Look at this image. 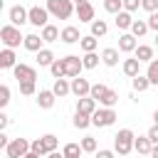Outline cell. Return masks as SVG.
Listing matches in <instances>:
<instances>
[{"mask_svg":"<svg viewBox=\"0 0 158 158\" xmlns=\"http://www.w3.org/2000/svg\"><path fill=\"white\" fill-rule=\"evenodd\" d=\"M64 158H67V156H64ZM72 158H81V156H72Z\"/></svg>","mask_w":158,"mask_h":158,"instance_id":"11a10c76","label":"cell"},{"mask_svg":"<svg viewBox=\"0 0 158 158\" xmlns=\"http://www.w3.org/2000/svg\"><path fill=\"white\" fill-rule=\"evenodd\" d=\"M116 118H118V116H116L114 109H96L94 116H91V123L99 126V128H106V126H111Z\"/></svg>","mask_w":158,"mask_h":158,"instance_id":"5b68a950","label":"cell"},{"mask_svg":"<svg viewBox=\"0 0 158 158\" xmlns=\"http://www.w3.org/2000/svg\"><path fill=\"white\" fill-rule=\"evenodd\" d=\"M106 91H109V86H104V84H91V94H89V96H91L94 101H101Z\"/></svg>","mask_w":158,"mask_h":158,"instance_id":"e575fe53","label":"cell"},{"mask_svg":"<svg viewBox=\"0 0 158 158\" xmlns=\"http://www.w3.org/2000/svg\"><path fill=\"white\" fill-rule=\"evenodd\" d=\"M104 10L111 15H118L123 10V0H104Z\"/></svg>","mask_w":158,"mask_h":158,"instance_id":"d6a6232c","label":"cell"},{"mask_svg":"<svg viewBox=\"0 0 158 158\" xmlns=\"http://www.w3.org/2000/svg\"><path fill=\"white\" fill-rule=\"evenodd\" d=\"M146 136H148V138H151V143L156 146V143H158V123H153V126L148 128V133H146Z\"/></svg>","mask_w":158,"mask_h":158,"instance_id":"f6af8a7d","label":"cell"},{"mask_svg":"<svg viewBox=\"0 0 158 158\" xmlns=\"http://www.w3.org/2000/svg\"><path fill=\"white\" fill-rule=\"evenodd\" d=\"M96 158H116V153H114V151H106V148H104V151H96Z\"/></svg>","mask_w":158,"mask_h":158,"instance_id":"7dc6e473","label":"cell"},{"mask_svg":"<svg viewBox=\"0 0 158 158\" xmlns=\"http://www.w3.org/2000/svg\"><path fill=\"white\" fill-rule=\"evenodd\" d=\"M15 59H17V57H15V49L5 47V49L0 52V67H2V69H15V67H17Z\"/></svg>","mask_w":158,"mask_h":158,"instance_id":"4fadbf2b","label":"cell"},{"mask_svg":"<svg viewBox=\"0 0 158 158\" xmlns=\"http://www.w3.org/2000/svg\"><path fill=\"white\" fill-rule=\"evenodd\" d=\"M72 94H74L77 99L89 96V94H91V84H89V79H81V77L72 79Z\"/></svg>","mask_w":158,"mask_h":158,"instance_id":"30bf717a","label":"cell"},{"mask_svg":"<svg viewBox=\"0 0 158 158\" xmlns=\"http://www.w3.org/2000/svg\"><path fill=\"white\" fill-rule=\"evenodd\" d=\"M151 158H158V143L153 146V151H151Z\"/></svg>","mask_w":158,"mask_h":158,"instance_id":"f907efd6","label":"cell"},{"mask_svg":"<svg viewBox=\"0 0 158 158\" xmlns=\"http://www.w3.org/2000/svg\"><path fill=\"white\" fill-rule=\"evenodd\" d=\"M57 143H59V141H57V136H54V133H47V136H42V146H44L47 156L57 151Z\"/></svg>","mask_w":158,"mask_h":158,"instance_id":"f546056e","label":"cell"},{"mask_svg":"<svg viewBox=\"0 0 158 158\" xmlns=\"http://www.w3.org/2000/svg\"><path fill=\"white\" fill-rule=\"evenodd\" d=\"M133 141H136L133 131H131V128H121V131L114 136V151H116L118 156H128V153L133 151Z\"/></svg>","mask_w":158,"mask_h":158,"instance_id":"6da1fadb","label":"cell"},{"mask_svg":"<svg viewBox=\"0 0 158 158\" xmlns=\"http://www.w3.org/2000/svg\"><path fill=\"white\" fill-rule=\"evenodd\" d=\"M7 104H10V89L2 84L0 86V106H7Z\"/></svg>","mask_w":158,"mask_h":158,"instance_id":"7bdbcfd3","label":"cell"},{"mask_svg":"<svg viewBox=\"0 0 158 158\" xmlns=\"http://www.w3.org/2000/svg\"><path fill=\"white\" fill-rule=\"evenodd\" d=\"M133 148H136L141 156H151V151H153V143H151V138H148V136H138V138L133 141Z\"/></svg>","mask_w":158,"mask_h":158,"instance_id":"d6986e66","label":"cell"},{"mask_svg":"<svg viewBox=\"0 0 158 158\" xmlns=\"http://www.w3.org/2000/svg\"><path fill=\"white\" fill-rule=\"evenodd\" d=\"M141 7V0H123V10L126 12H133V10H138Z\"/></svg>","mask_w":158,"mask_h":158,"instance_id":"ee69618b","label":"cell"},{"mask_svg":"<svg viewBox=\"0 0 158 158\" xmlns=\"http://www.w3.org/2000/svg\"><path fill=\"white\" fill-rule=\"evenodd\" d=\"M77 15H79V22H94V5L86 0V2H79L77 5Z\"/></svg>","mask_w":158,"mask_h":158,"instance_id":"8fae6325","label":"cell"},{"mask_svg":"<svg viewBox=\"0 0 158 158\" xmlns=\"http://www.w3.org/2000/svg\"><path fill=\"white\" fill-rule=\"evenodd\" d=\"M52 91H54V94H57V96L62 99V96H67V94L72 91V81H67V79L62 77V79H57V81H54V86H52Z\"/></svg>","mask_w":158,"mask_h":158,"instance_id":"603a6c76","label":"cell"},{"mask_svg":"<svg viewBox=\"0 0 158 158\" xmlns=\"http://www.w3.org/2000/svg\"><path fill=\"white\" fill-rule=\"evenodd\" d=\"M20 94L22 96H32L35 94V81H20Z\"/></svg>","mask_w":158,"mask_h":158,"instance_id":"60d3db41","label":"cell"},{"mask_svg":"<svg viewBox=\"0 0 158 158\" xmlns=\"http://www.w3.org/2000/svg\"><path fill=\"white\" fill-rule=\"evenodd\" d=\"M106 32H109V25H106L104 20H94V22H91V35H94V37H104Z\"/></svg>","mask_w":158,"mask_h":158,"instance_id":"4dcf8cb0","label":"cell"},{"mask_svg":"<svg viewBox=\"0 0 158 158\" xmlns=\"http://www.w3.org/2000/svg\"><path fill=\"white\" fill-rule=\"evenodd\" d=\"M133 57H136L138 62H153V59H156V57H153V47H148V44H138L136 52H133Z\"/></svg>","mask_w":158,"mask_h":158,"instance_id":"ffe728a7","label":"cell"},{"mask_svg":"<svg viewBox=\"0 0 158 158\" xmlns=\"http://www.w3.org/2000/svg\"><path fill=\"white\" fill-rule=\"evenodd\" d=\"M62 153H64L67 158H72V156H81V146H79V143H67Z\"/></svg>","mask_w":158,"mask_h":158,"instance_id":"f35d334b","label":"cell"},{"mask_svg":"<svg viewBox=\"0 0 158 158\" xmlns=\"http://www.w3.org/2000/svg\"><path fill=\"white\" fill-rule=\"evenodd\" d=\"M54 99H57V94L49 91V89H44V91L37 94V106H40V109H52V106H54Z\"/></svg>","mask_w":158,"mask_h":158,"instance_id":"e0dca14e","label":"cell"},{"mask_svg":"<svg viewBox=\"0 0 158 158\" xmlns=\"http://www.w3.org/2000/svg\"><path fill=\"white\" fill-rule=\"evenodd\" d=\"M62 37V32L54 27V25H47V27H42V40L44 42H57Z\"/></svg>","mask_w":158,"mask_h":158,"instance_id":"d4e9b609","label":"cell"},{"mask_svg":"<svg viewBox=\"0 0 158 158\" xmlns=\"http://www.w3.org/2000/svg\"><path fill=\"white\" fill-rule=\"evenodd\" d=\"M49 10L47 7H40V5H32L30 7V25H35V27H47L49 22Z\"/></svg>","mask_w":158,"mask_h":158,"instance_id":"8992f818","label":"cell"},{"mask_svg":"<svg viewBox=\"0 0 158 158\" xmlns=\"http://www.w3.org/2000/svg\"><path fill=\"white\" fill-rule=\"evenodd\" d=\"M42 42H44L42 35H35V32H32V35H25V42H22V44H25V49H30V52H40V49H44Z\"/></svg>","mask_w":158,"mask_h":158,"instance_id":"9a60e30c","label":"cell"},{"mask_svg":"<svg viewBox=\"0 0 158 158\" xmlns=\"http://www.w3.org/2000/svg\"><path fill=\"white\" fill-rule=\"evenodd\" d=\"M12 74H15L17 81H35V79H37V72H35V67H30V64H17V67L12 69Z\"/></svg>","mask_w":158,"mask_h":158,"instance_id":"9c48e42d","label":"cell"},{"mask_svg":"<svg viewBox=\"0 0 158 158\" xmlns=\"http://www.w3.org/2000/svg\"><path fill=\"white\" fill-rule=\"evenodd\" d=\"M153 121H156V123H158V109H156V111H153Z\"/></svg>","mask_w":158,"mask_h":158,"instance_id":"f5cc1de1","label":"cell"},{"mask_svg":"<svg viewBox=\"0 0 158 158\" xmlns=\"http://www.w3.org/2000/svg\"><path fill=\"white\" fill-rule=\"evenodd\" d=\"M44 158H64V153H57V151H54V153H49V156H44Z\"/></svg>","mask_w":158,"mask_h":158,"instance_id":"681fc988","label":"cell"},{"mask_svg":"<svg viewBox=\"0 0 158 158\" xmlns=\"http://www.w3.org/2000/svg\"><path fill=\"white\" fill-rule=\"evenodd\" d=\"M72 2H77V5H79V2H86V0H72Z\"/></svg>","mask_w":158,"mask_h":158,"instance_id":"db71d44e","label":"cell"},{"mask_svg":"<svg viewBox=\"0 0 158 158\" xmlns=\"http://www.w3.org/2000/svg\"><path fill=\"white\" fill-rule=\"evenodd\" d=\"M96 44H99V40H96L94 35H86V37H81V42H79V47L84 49V54H89V52H96Z\"/></svg>","mask_w":158,"mask_h":158,"instance_id":"484cf974","label":"cell"},{"mask_svg":"<svg viewBox=\"0 0 158 158\" xmlns=\"http://www.w3.org/2000/svg\"><path fill=\"white\" fill-rule=\"evenodd\" d=\"M148 27L156 30V35H158V12H153V15L148 17Z\"/></svg>","mask_w":158,"mask_h":158,"instance_id":"bcb514c9","label":"cell"},{"mask_svg":"<svg viewBox=\"0 0 158 158\" xmlns=\"http://www.w3.org/2000/svg\"><path fill=\"white\" fill-rule=\"evenodd\" d=\"M7 123H10V118H7L5 114H0V131H2V128H7Z\"/></svg>","mask_w":158,"mask_h":158,"instance_id":"c3c4849f","label":"cell"},{"mask_svg":"<svg viewBox=\"0 0 158 158\" xmlns=\"http://www.w3.org/2000/svg\"><path fill=\"white\" fill-rule=\"evenodd\" d=\"M99 104H101V106H104V109H114V106H116V104H118V94H116V91H114V89H109V91H106V94H104V99H101V101H99Z\"/></svg>","mask_w":158,"mask_h":158,"instance_id":"83f0119b","label":"cell"},{"mask_svg":"<svg viewBox=\"0 0 158 158\" xmlns=\"http://www.w3.org/2000/svg\"><path fill=\"white\" fill-rule=\"evenodd\" d=\"M148 158H151V156H148Z\"/></svg>","mask_w":158,"mask_h":158,"instance_id":"6f0895ef","label":"cell"},{"mask_svg":"<svg viewBox=\"0 0 158 158\" xmlns=\"http://www.w3.org/2000/svg\"><path fill=\"white\" fill-rule=\"evenodd\" d=\"M25 158H42V156H37V153H32V151H30V153H27Z\"/></svg>","mask_w":158,"mask_h":158,"instance_id":"816d5d0a","label":"cell"},{"mask_svg":"<svg viewBox=\"0 0 158 158\" xmlns=\"http://www.w3.org/2000/svg\"><path fill=\"white\" fill-rule=\"evenodd\" d=\"M7 17H10V25H15V27H20V25H25V22H30V10H25L22 5H15V7H10V12H7Z\"/></svg>","mask_w":158,"mask_h":158,"instance_id":"ba28073f","label":"cell"},{"mask_svg":"<svg viewBox=\"0 0 158 158\" xmlns=\"http://www.w3.org/2000/svg\"><path fill=\"white\" fill-rule=\"evenodd\" d=\"M146 77H148V81H151V84H158V59H153V62H148V69H146Z\"/></svg>","mask_w":158,"mask_h":158,"instance_id":"836d02e7","label":"cell"},{"mask_svg":"<svg viewBox=\"0 0 158 158\" xmlns=\"http://www.w3.org/2000/svg\"><path fill=\"white\" fill-rule=\"evenodd\" d=\"M49 72H52V77H54V79H62V77H67V67H64V59H54V64L49 67Z\"/></svg>","mask_w":158,"mask_h":158,"instance_id":"f1b7e54d","label":"cell"},{"mask_svg":"<svg viewBox=\"0 0 158 158\" xmlns=\"http://www.w3.org/2000/svg\"><path fill=\"white\" fill-rule=\"evenodd\" d=\"M101 62H104L106 67H116V64H118V49L106 47V49L101 52Z\"/></svg>","mask_w":158,"mask_h":158,"instance_id":"44dd1931","label":"cell"},{"mask_svg":"<svg viewBox=\"0 0 158 158\" xmlns=\"http://www.w3.org/2000/svg\"><path fill=\"white\" fill-rule=\"evenodd\" d=\"M156 47H158V35H156Z\"/></svg>","mask_w":158,"mask_h":158,"instance_id":"9f6ffc18","label":"cell"},{"mask_svg":"<svg viewBox=\"0 0 158 158\" xmlns=\"http://www.w3.org/2000/svg\"><path fill=\"white\" fill-rule=\"evenodd\" d=\"M136 47H138V44H136V37H133L131 32H123V35L118 37V49H121V52H136Z\"/></svg>","mask_w":158,"mask_h":158,"instance_id":"2e32d148","label":"cell"},{"mask_svg":"<svg viewBox=\"0 0 158 158\" xmlns=\"http://www.w3.org/2000/svg\"><path fill=\"white\" fill-rule=\"evenodd\" d=\"M141 7L153 15V12H158V0H141Z\"/></svg>","mask_w":158,"mask_h":158,"instance_id":"b9f144b4","label":"cell"},{"mask_svg":"<svg viewBox=\"0 0 158 158\" xmlns=\"http://www.w3.org/2000/svg\"><path fill=\"white\" fill-rule=\"evenodd\" d=\"M47 10L57 20H69L74 12V2L72 0H47Z\"/></svg>","mask_w":158,"mask_h":158,"instance_id":"7a4b0ae2","label":"cell"},{"mask_svg":"<svg viewBox=\"0 0 158 158\" xmlns=\"http://www.w3.org/2000/svg\"><path fill=\"white\" fill-rule=\"evenodd\" d=\"M81 62H84V69H94V67L99 64V54H96V52H89V54L81 57Z\"/></svg>","mask_w":158,"mask_h":158,"instance_id":"d590c367","label":"cell"},{"mask_svg":"<svg viewBox=\"0 0 158 158\" xmlns=\"http://www.w3.org/2000/svg\"><path fill=\"white\" fill-rule=\"evenodd\" d=\"M148 30H151L148 27V20H133V25H131V35L133 37H143Z\"/></svg>","mask_w":158,"mask_h":158,"instance_id":"cb8c5ba5","label":"cell"},{"mask_svg":"<svg viewBox=\"0 0 158 158\" xmlns=\"http://www.w3.org/2000/svg\"><path fill=\"white\" fill-rule=\"evenodd\" d=\"M116 27L118 30H131V25H133V17H131V12H126V10H121L118 15H116Z\"/></svg>","mask_w":158,"mask_h":158,"instance_id":"7402d4cb","label":"cell"},{"mask_svg":"<svg viewBox=\"0 0 158 158\" xmlns=\"http://www.w3.org/2000/svg\"><path fill=\"white\" fill-rule=\"evenodd\" d=\"M64 67H67V77H69V79H77V77L81 74V69H84V62H81L77 54H67V57H64Z\"/></svg>","mask_w":158,"mask_h":158,"instance_id":"52a82bcc","label":"cell"},{"mask_svg":"<svg viewBox=\"0 0 158 158\" xmlns=\"http://www.w3.org/2000/svg\"><path fill=\"white\" fill-rule=\"evenodd\" d=\"M62 42H67V44H74V42H81V35H79V27H74V25H67L64 30H62V37H59Z\"/></svg>","mask_w":158,"mask_h":158,"instance_id":"7c38bea8","label":"cell"},{"mask_svg":"<svg viewBox=\"0 0 158 158\" xmlns=\"http://www.w3.org/2000/svg\"><path fill=\"white\" fill-rule=\"evenodd\" d=\"M5 153H7V158H25L30 153V141L27 138H12L10 146L5 148Z\"/></svg>","mask_w":158,"mask_h":158,"instance_id":"277c9868","label":"cell"},{"mask_svg":"<svg viewBox=\"0 0 158 158\" xmlns=\"http://www.w3.org/2000/svg\"><path fill=\"white\" fill-rule=\"evenodd\" d=\"M148 86H151V81H148V77H146V74L133 77V91H138V94H141V91H146Z\"/></svg>","mask_w":158,"mask_h":158,"instance_id":"1f68e13d","label":"cell"},{"mask_svg":"<svg viewBox=\"0 0 158 158\" xmlns=\"http://www.w3.org/2000/svg\"><path fill=\"white\" fill-rule=\"evenodd\" d=\"M30 151H32V153H37V156H42V158L47 156V151H44V146H42V138H35V141L30 143Z\"/></svg>","mask_w":158,"mask_h":158,"instance_id":"ab89813d","label":"cell"},{"mask_svg":"<svg viewBox=\"0 0 158 158\" xmlns=\"http://www.w3.org/2000/svg\"><path fill=\"white\" fill-rule=\"evenodd\" d=\"M81 151L84 153H94L96 151V138L94 136H84L81 138Z\"/></svg>","mask_w":158,"mask_h":158,"instance_id":"8d00e7d4","label":"cell"},{"mask_svg":"<svg viewBox=\"0 0 158 158\" xmlns=\"http://www.w3.org/2000/svg\"><path fill=\"white\" fill-rule=\"evenodd\" d=\"M0 40H2V44L10 47V49H15V47H20V42H25V37L20 35V27H15V25H2Z\"/></svg>","mask_w":158,"mask_h":158,"instance_id":"3957f363","label":"cell"},{"mask_svg":"<svg viewBox=\"0 0 158 158\" xmlns=\"http://www.w3.org/2000/svg\"><path fill=\"white\" fill-rule=\"evenodd\" d=\"M37 64H40V67H52V64H54L52 49H40V52H37Z\"/></svg>","mask_w":158,"mask_h":158,"instance_id":"4316f807","label":"cell"},{"mask_svg":"<svg viewBox=\"0 0 158 158\" xmlns=\"http://www.w3.org/2000/svg\"><path fill=\"white\" fill-rule=\"evenodd\" d=\"M89 123H91V116H86V114H79V111L74 114V126H77V128H86Z\"/></svg>","mask_w":158,"mask_h":158,"instance_id":"74e56055","label":"cell"},{"mask_svg":"<svg viewBox=\"0 0 158 158\" xmlns=\"http://www.w3.org/2000/svg\"><path fill=\"white\" fill-rule=\"evenodd\" d=\"M77 111H79V114H86V116H94V111H96V101H94L91 96H81V99L77 101Z\"/></svg>","mask_w":158,"mask_h":158,"instance_id":"5bb4252c","label":"cell"},{"mask_svg":"<svg viewBox=\"0 0 158 158\" xmlns=\"http://www.w3.org/2000/svg\"><path fill=\"white\" fill-rule=\"evenodd\" d=\"M123 74L126 77H138L141 74V62L136 59V57H131V59H123Z\"/></svg>","mask_w":158,"mask_h":158,"instance_id":"ac0fdd59","label":"cell"}]
</instances>
